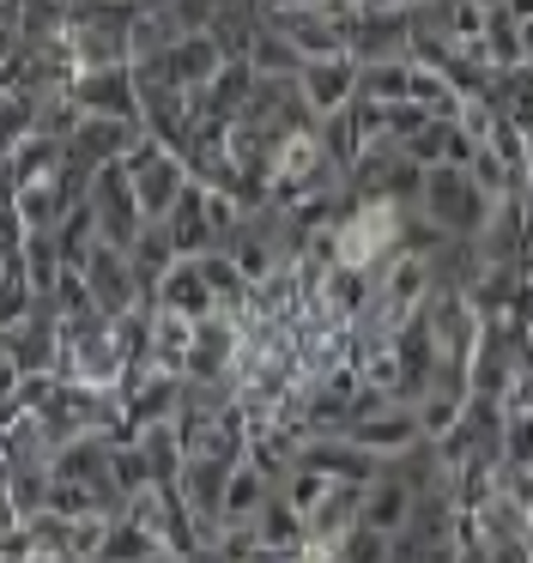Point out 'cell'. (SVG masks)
<instances>
[{
  "instance_id": "obj_5",
  "label": "cell",
  "mask_w": 533,
  "mask_h": 563,
  "mask_svg": "<svg viewBox=\"0 0 533 563\" xmlns=\"http://www.w3.org/2000/svg\"><path fill=\"white\" fill-rule=\"evenodd\" d=\"M55 473H61V478H104V454H97L91 442H73L67 461H61Z\"/></svg>"
},
{
  "instance_id": "obj_7",
  "label": "cell",
  "mask_w": 533,
  "mask_h": 563,
  "mask_svg": "<svg viewBox=\"0 0 533 563\" xmlns=\"http://www.w3.org/2000/svg\"><path fill=\"white\" fill-rule=\"evenodd\" d=\"M0 485H7V461H0Z\"/></svg>"
},
{
  "instance_id": "obj_6",
  "label": "cell",
  "mask_w": 533,
  "mask_h": 563,
  "mask_svg": "<svg viewBox=\"0 0 533 563\" xmlns=\"http://www.w3.org/2000/svg\"><path fill=\"white\" fill-rule=\"evenodd\" d=\"M48 509L55 515H85V490L67 485V478H55V485H48Z\"/></svg>"
},
{
  "instance_id": "obj_2",
  "label": "cell",
  "mask_w": 533,
  "mask_h": 563,
  "mask_svg": "<svg viewBox=\"0 0 533 563\" xmlns=\"http://www.w3.org/2000/svg\"><path fill=\"white\" fill-rule=\"evenodd\" d=\"M31 128H36V98L31 91H19V86H7L0 91V158H19V146L31 140Z\"/></svg>"
},
{
  "instance_id": "obj_3",
  "label": "cell",
  "mask_w": 533,
  "mask_h": 563,
  "mask_svg": "<svg viewBox=\"0 0 533 563\" xmlns=\"http://www.w3.org/2000/svg\"><path fill=\"white\" fill-rule=\"evenodd\" d=\"M79 267H85V279H91V291H97V303H104V309L128 303V267L116 261V249H91Z\"/></svg>"
},
{
  "instance_id": "obj_1",
  "label": "cell",
  "mask_w": 533,
  "mask_h": 563,
  "mask_svg": "<svg viewBox=\"0 0 533 563\" xmlns=\"http://www.w3.org/2000/svg\"><path fill=\"white\" fill-rule=\"evenodd\" d=\"M0 357H7V364L19 369V376H24V369L36 376V369H43L48 357H55V340H48V321H43V316L19 321V328H12L7 340H0Z\"/></svg>"
},
{
  "instance_id": "obj_4",
  "label": "cell",
  "mask_w": 533,
  "mask_h": 563,
  "mask_svg": "<svg viewBox=\"0 0 533 563\" xmlns=\"http://www.w3.org/2000/svg\"><path fill=\"white\" fill-rule=\"evenodd\" d=\"M97 219H104V231H109V243H128L133 236V212H128V188H121V176L116 170H97Z\"/></svg>"
}]
</instances>
